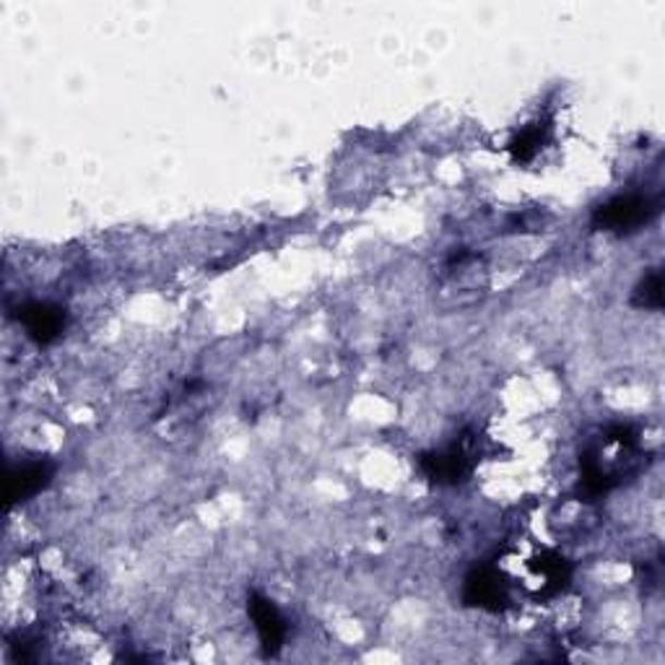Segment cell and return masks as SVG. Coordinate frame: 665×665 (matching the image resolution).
Segmentation results:
<instances>
[{"instance_id":"5","label":"cell","mask_w":665,"mask_h":665,"mask_svg":"<svg viewBox=\"0 0 665 665\" xmlns=\"http://www.w3.org/2000/svg\"><path fill=\"white\" fill-rule=\"evenodd\" d=\"M22 323L37 343H52L65 328V312L50 302H29L22 307Z\"/></svg>"},{"instance_id":"6","label":"cell","mask_w":665,"mask_h":665,"mask_svg":"<svg viewBox=\"0 0 665 665\" xmlns=\"http://www.w3.org/2000/svg\"><path fill=\"white\" fill-rule=\"evenodd\" d=\"M52 476V468L47 463H29L16 468L9 479V499L11 501H26L34 494H39L47 486Z\"/></svg>"},{"instance_id":"4","label":"cell","mask_w":665,"mask_h":665,"mask_svg":"<svg viewBox=\"0 0 665 665\" xmlns=\"http://www.w3.org/2000/svg\"><path fill=\"white\" fill-rule=\"evenodd\" d=\"M473 468V458L466 445H452L447 450L430 452L422 458V471L437 484H458Z\"/></svg>"},{"instance_id":"8","label":"cell","mask_w":665,"mask_h":665,"mask_svg":"<svg viewBox=\"0 0 665 665\" xmlns=\"http://www.w3.org/2000/svg\"><path fill=\"white\" fill-rule=\"evenodd\" d=\"M634 304L644 310H661L663 307V274L653 270L644 276V281L634 291Z\"/></svg>"},{"instance_id":"2","label":"cell","mask_w":665,"mask_h":665,"mask_svg":"<svg viewBox=\"0 0 665 665\" xmlns=\"http://www.w3.org/2000/svg\"><path fill=\"white\" fill-rule=\"evenodd\" d=\"M463 601L473 608L501 610L507 606V601H510V585L499 575V569L479 567L466 577Z\"/></svg>"},{"instance_id":"7","label":"cell","mask_w":665,"mask_h":665,"mask_svg":"<svg viewBox=\"0 0 665 665\" xmlns=\"http://www.w3.org/2000/svg\"><path fill=\"white\" fill-rule=\"evenodd\" d=\"M544 144H546V125L525 128V131H522L510 144L512 159L518 161V165H525V161H531L533 156L544 148Z\"/></svg>"},{"instance_id":"3","label":"cell","mask_w":665,"mask_h":665,"mask_svg":"<svg viewBox=\"0 0 665 665\" xmlns=\"http://www.w3.org/2000/svg\"><path fill=\"white\" fill-rule=\"evenodd\" d=\"M247 610H250V619L255 624V632L261 637L263 650H266V655H276L278 650H281L283 640H287V621H283V616L278 614V608L270 603L266 595L253 593L247 601Z\"/></svg>"},{"instance_id":"1","label":"cell","mask_w":665,"mask_h":665,"mask_svg":"<svg viewBox=\"0 0 665 665\" xmlns=\"http://www.w3.org/2000/svg\"><path fill=\"white\" fill-rule=\"evenodd\" d=\"M657 214V203L644 195H621L595 208L593 227L603 232H632V229L648 223Z\"/></svg>"}]
</instances>
